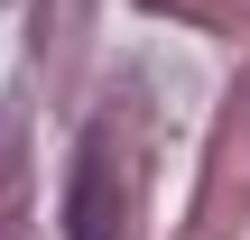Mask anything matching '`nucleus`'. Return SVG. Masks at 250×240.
<instances>
[{
	"label": "nucleus",
	"instance_id": "1",
	"mask_svg": "<svg viewBox=\"0 0 250 240\" xmlns=\"http://www.w3.org/2000/svg\"><path fill=\"white\" fill-rule=\"evenodd\" d=\"M65 240H121V185H111V148H102V139H83V148H74Z\"/></svg>",
	"mask_w": 250,
	"mask_h": 240
}]
</instances>
